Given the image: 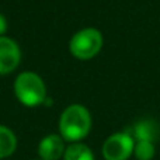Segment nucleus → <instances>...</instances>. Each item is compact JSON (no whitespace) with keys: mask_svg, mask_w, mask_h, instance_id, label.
Listing matches in <instances>:
<instances>
[{"mask_svg":"<svg viewBox=\"0 0 160 160\" xmlns=\"http://www.w3.org/2000/svg\"><path fill=\"white\" fill-rule=\"evenodd\" d=\"M65 149V139L59 133H49L38 143L39 160H59L63 158Z\"/></svg>","mask_w":160,"mask_h":160,"instance_id":"obj_6","label":"nucleus"},{"mask_svg":"<svg viewBox=\"0 0 160 160\" xmlns=\"http://www.w3.org/2000/svg\"><path fill=\"white\" fill-rule=\"evenodd\" d=\"M62 159L63 160H96L91 149L87 145L82 143V142H73V143L68 145Z\"/></svg>","mask_w":160,"mask_h":160,"instance_id":"obj_9","label":"nucleus"},{"mask_svg":"<svg viewBox=\"0 0 160 160\" xmlns=\"http://www.w3.org/2000/svg\"><path fill=\"white\" fill-rule=\"evenodd\" d=\"M135 139L129 132H115L102 143V158L105 160H128L133 155Z\"/></svg>","mask_w":160,"mask_h":160,"instance_id":"obj_4","label":"nucleus"},{"mask_svg":"<svg viewBox=\"0 0 160 160\" xmlns=\"http://www.w3.org/2000/svg\"><path fill=\"white\" fill-rule=\"evenodd\" d=\"M21 63V48L16 39L0 37V76L13 73Z\"/></svg>","mask_w":160,"mask_h":160,"instance_id":"obj_5","label":"nucleus"},{"mask_svg":"<svg viewBox=\"0 0 160 160\" xmlns=\"http://www.w3.org/2000/svg\"><path fill=\"white\" fill-rule=\"evenodd\" d=\"M17 149V136L8 127L0 124V159L10 158Z\"/></svg>","mask_w":160,"mask_h":160,"instance_id":"obj_8","label":"nucleus"},{"mask_svg":"<svg viewBox=\"0 0 160 160\" xmlns=\"http://www.w3.org/2000/svg\"><path fill=\"white\" fill-rule=\"evenodd\" d=\"M93 118L87 107L82 104H70L59 117V135L65 142H82L90 133Z\"/></svg>","mask_w":160,"mask_h":160,"instance_id":"obj_1","label":"nucleus"},{"mask_svg":"<svg viewBox=\"0 0 160 160\" xmlns=\"http://www.w3.org/2000/svg\"><path fill=\"white\" fill-rule=\"evenodd\" d=\"M13 90L16 98L25 107H38L48 98L47 84L44 79L35 72L25 70L14 79Z\"/></svg>","mask_w":160,"mask_h":160,"instance_id":"obj_2","label":"nucleus"},{"mask_svg":"<svg viewBox=\"0 0 160 160\" xmlns=\"http://www.w3.org/2000/svg\"><path fill=\"white\" fill-rule=\"evenodd\" d=\"M7 28H8L7 18H6L4 14L0 13V37H2V35H6V32H7Z\"/></svg>","mask_w":160,"mask_h":160,"instance_id":"obj_11","label":"nucleus"},{"mask_svg":"<svg viewBox=\"0 0 160 160\" xmlns=\"http://www.w3.org/2000/svg\"><path fill=\"white\" fill-rule=\"evenodd\" d=\"M156 148L155 142L150 141H135L133 146V156L138 160H152L155 158Z\"/></svg>","mask_w":160,"mask_h":160,"instance_id":"obj_10","label":"nucleus"},{"mask_svg":"<svg viewBox=\"0 0 160 160\" xmlns=\"http://www.w3.org/2000/svg\"><path fill=\"white\" fill-rule=\"evenodd\" d=\"M158 133H159L158 125H156L153 121H150V119H143V121L136 122V125L133 127V131H132V133H131V136H132L135 141L155 142Z\"/></svg>","mask_w":160,"mask_h":160,"instance_id":"obj_7","label":"nucleus"},{"mask_svg":"<svg viewBox=\"0 0 160 160\" xmlns=\"http://www.w3.org/2000/svg\"><path fill=\"white\" fill-rule=\"evenodd\" d=\"M104 37L100 30L86 27L76 31L69 41V52L79 61H90L96 58L102 49Z\"/></svg>","mask_w":160,"mask_h":160,"instance_id":"obj_3","label":"nucleus"}]
</instances>
